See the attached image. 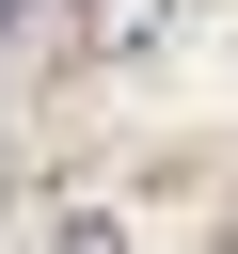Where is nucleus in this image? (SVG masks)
I'll return each mask as SVG.
<instances>
[{
	"instance_id": "1",
	"label": "nucleus",
	"mask_w": 238,
	"mask_h": 254,
	"mask_svg": "<svg viewBox=\"0 0 238 254\" xmlns=\"http://www.w3.org/2000/svg\"><path fill=\"white\" fill-rule=\"evenodd\" d=\"M48 254H127V222L111 206H48Z\"/></svg>"
},
{
	"instance_id": "2",
	"label": "nucleus",
	"mask_w": 238,
	"mask_h": 254,
	"mask_svg": "<svg viewBox=\"0 0 238 254\" xmlns=\"http://www.w3.org/2000/svg\"><path fill=\"white\" fill-rule=\"evenodd\" d=\"M159 16H175V0H95V48H143Z\"/></svg>"
},
{
	"instance_id": "3",
	"label": "nucleus",
	"mask_w": 238,
	"mask_h": 254,
	"mask_svg": "<svg viewBox=\"0 0 238 254\" xmlns=\"http://www.w3.org/2000/svg\"><path fill=\"white\" fill-rule=\"evenodd\" d=\"M222 254H238V222H222Z\"/></svg>"
}]
</instances>
